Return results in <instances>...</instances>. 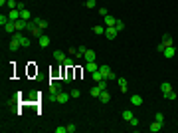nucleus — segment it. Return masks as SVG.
Listing matches in <instances>:
<instances>
[{
	"mask_svg": "<svg viewBox=\"0 0 178 133\" xmlns=\"http://www.w3.org/2000/svg\"><path fill=\"white\" fill-rule=\"evenodd\" d=\"M148 129H151L152 133H156V131H160V129H162V123H160V121H156V119H154V121H152V123H151V125H148Z\"/></svg>",
	"mask_w": 178,
	"mask_h": 133,
	"instance_id": "obj_14",
	"label": "nucleus"
},
{
	"mask_svg": "<svg viewBox=\"0 0 178 133\" xmlns=\"http://www.w3.org/2000/svg\"><path fill=\"white\" fill-rule=\"evenodd\" d=\"M115 28H117L119 32H121V30H123V28H125V24H123V22H121V20H117V24H115Z\"/></svg>",
	"mask_w": 178,
	"mask_h": 133,
	"instance_id": "obj_37",
	"label": "nucleus"
},
{
	"mask_svg": "<svg viewBox=\"0 0 178 133\" xmlns=\"http://www.w3.org/2000/svg\"><path fill=\"white\" fill-rule=\"evenodd\" d=\"M117 34H119V30L115 26H109V28H105V36L109 38V40H115L117 38Z\"/></svg>",
	"mask_w": 178,
	"mask_h": 133,
	"instance_id": "obj_5",
	"label": "nucleus"
},
{
	"mask_svg": "<svg viewBox=\"0 0 178 133\" xmlns=\"http://www.w3.org/2000/svg\"><path fill=\"white\" fill-rule=\"evenodd\" d=\"M63 66L71 68V66H73V60H69V58H66V60H63Z\"/></svg>",
	"mask_w": 178,
	"mask_h": 133,
	"instance_id": "obj_38",
	"label": "nucleus"
},
{
	"mask_svg": "<svg viewBox=\"0 0 178 133\" xmlns=\"http://www.w3.org/2000/svg\"><path fill=\"white\" fill-rule=\"evenodd\" d=\"M14 26H16V32H24V30H28V20H16L14 22Z\"/></svg>",
	"mask_w": 178,
	"mask_h": 133,
	"instance_id": "obj_4",
	"label": "nucleus"
},
{
	"mask_svg": "<svg viewBox=\"0 0 178 133\" xmlns=\"http://www.w3.org/2000/svg\"><path fill=\"white\" fill-rule=\"evenodd\" d=\"M103 20H105V28H109V26H115V24H117V18H115V16H105Z\"/></svg>",
	"mask_w": 178,
	"mask_h": 133,
	"instance_id": "obj_18",
	"label": "nucleus"
},
{
	"mask_svg": "<svg viewBox=\"0 0 178 133\" xmlns=\"http://www.w3.org/2000/svg\"><path fill=\"white\" fill-rule=\"evenodd\" d=\"M83 58H85V62H95V58H97V54L93 52V50H87V52L83 54Z\"/></svg>",
	"mask_w": 178,
	"mask_h": 133,
	"instance_id": "obj_15",
	"label": "nucleus"
},
{
	"mask_svg": "<svg viewBox=\"0 0 178 133\" xmlns=\"http://www.w3.org/2000/svg\"><path fill=\"white\" fill-rule=\"evenodd\" d=\"M129 123H131V125H133V127H138V119H137V117H133V119H131V121H129Z\"/></svg>",
	"mask_w": 178,
	"mask_h": 133,
	"instance_id": "obj_42",
	"label": "nucleus"
},
{
	"mask_svg": "<svg viewBox=\"0 0 178 133\" xmlns=\"http://www.w3.org/2000/svg\"><path fill=\"white\" fill-rule=\"evenodd\" d=\"M164 97H166V100H176L178 95H176V92H168V93L164 95Z\"/></svg>",
	"mask_w": 178,
	"mask_h": 133,
	"instance_id": "obj_31",
	"label": "nucleus"
},
{
	"mask_svg": "<svg viewBox=\"0 0 178 133\" xmlns=\"http://www.w3.org/2000/svg\"><path fill=\"white\" fill-rule=\"evenodd\" d=\"M160 44H164L166 48L172 46V36H170V34H162V42H160Z\"/></svg>",
	"mask_w": 178,
	"mask_h": 133,
	"instance_id": "obj_21",
	"label": "nucleus"
},
{
	"mask_svg": "<svg viewBox=\"0 0 178 133\" xmlns=\"http://www.w3.org/2000/svg\"><path fill=\"white\" fill-rule=\"evenodd\" d=\"M99 73H101L105 80H117V78H115V73H113V70L107 66V64H101V66H99Z\"/></svg>",
	"mask_w": 178,
	"mask_h": 133,
	"instance_id": "obj_1",
	"label": "nucleus"
},
{
	"mask_svg": "<svg viewBox=\"0 0 178 133\" xmlns=\"http://www.w3.org/2000/svg\"><path fill=\"white\" fill-rule=\"evenodd\" d=\"M20 18H22V20H32L34 16L30 14V10H20Z\"/></svg>",
	"mask_w": 178,
	"mask_h": 133,
	"instance_id": "obj_22",
	"label": "nucleus"
},
{
	"mask_svg": "<svg viewBox=\"0 0 178 133\" xmlns=\"http://www.w3.org/2000/svg\"><path fill=\"white\" fill-rule=\"evenodd\" d=\"M8 22H10V18H8V14H2V16H0V24H2V26H6Z\"/></svg>",
	"mask_w": 178,
	"mask_h": 133,
	"instance_id": "obj_27",
	"label": "nucleus"
},
{
	"mask_svg": "<svg viewBox=\"0 0 178 133\" xmlns=\"http://www.w3.org/2000/svg\"><path fill=\"white\" fill-rule=\"evenodd\" d=\"M20 46H22V44H20V40H16V38L12 36V40H10V50H12V52H18Z\"/></svg>",
	"mask_w": 178,
	"mask_h": 133,
	"instance_id": "obj_16",
	"label": "nucleus"
},
{
	"mask_svg": "<svg viewBox=\"0 0 178 133\" xmlns=\"http://www.w3.org/2000/svg\"><path fill=\"white\" fill-rule=\"evenodd\" d=\"M85 70H87L89 73L97 72V70H99V64H97V62H87V64H85Z\"/></svg>",
	"mask_w": 178,
	"mask_h": 133,
	"instance_id": "obj_10",
	"label": "nucleus"
},
{
	"mask_svg": "<svg viewBox=\"0 0 178 133\" xmlns=\"http://www.w3.org/2000/svg\"><path fill=\"white\" fill-rule=\"evenodd\" d=\"M69 93H71V97H79V95H81V92H79V89H71Z\"/></svg>",
	"mask_w": 178,
	"mask_h": 133,
	"instance_id": "obj_39",
	"label": "nucleus"
},
{
	"mask_svg": "<svg viewBox=\"0 0 178 133\" xmlns=\"http://www.w3.org/2000/svg\"><path fill=\"white\" fill-rule=\"evenodd\" d=\"M93 32L97 34V36H101V34H105V26H101V24H97V26H93Z\"/></svg>",
	"mask_w": 178,
	"mask_h": 133,
	"instance_id": "obj_24",
	"label": "nucleus"
},
{
	"mask_svg": "<svg viewBox=\"0 0 178 133\" xmlns=\"http://www.w3.org/2000/svg\"><path fill=\"white\" fill-rule=\"evenodd\" d=\"M4 30H6L8 34H16V26H14V22H8L6 26H4Z\"/></svg>",
	"mask_w": 178,
	"mask_h": 133,
	"instance_id": "obj_23",
	"label": "nucleus"
},
{
	"mask_svg": "<svg viewBox=\"0 0 178 133\" xmlns=\"http://www.w3.org/2000/svg\"><path fill=\"white\" fill-rule=\"evenodd\" d=\"M99 16H103V18L109 16V10H107V8H99Z\"/></svg>",
	"mask_w": 178,
	"mask_h": 133,
	"instance_id": "obj_34",
	"label": "nucleus"
},
{
	"mask_svg": "<svg viewBox=\"0 0 178 133\" xmlns=\"http://www.w3.org/2000/svg\"><path fill=\"white\" fill-rule=\"evenodd\" d=\"M69 97H71V93H66V92H59L58 93V101H59V103H67Z\"/></svg>",
	"mask_w": 178,
	"mask_h": 133,
	"instance_id": "obj_13",
	"label": "nucleus"
},
{
	"mask_svg": "<svg viewBox=\"0 0 178 133\" xmlns=\"http://www.w3.org/2000/svg\"><path fill=\"white\" fill-rule=\"evenodd\" d=\"M154 119H156V121H160V123H164V115H162V113L158 111L156 115H154Z\"/></svg>",
	"mask_w": 178,
	"mask_h": 133,
	"instance_id": "obj_35",
	"label": "nucleus"
},
{
	"mask_svg": "<svg viewBox=\"0 0 178 133\" xmlns=\"http://www.w3.org/2000/svg\"><path fill=\"white\" fill-rule=\"evenodd\" d=\"M8 8L12 10V8H18V2L16 0H8Z\"/></svg>",
	"mask_w": 178,
	"mask_h": 133,
	"instance_id": "obj_33",
	"label": "nucleus"
},
{
	"mask_svg": "<svg viewBox=\"0 0 178 133\" xmlns=\"http://www.w3.org/2000/svg\"><path fill=\"white\" fill-rule=\"evenodd\" d=\"M160 92H162V95H166L168 92H172V86L168 81H162V84H160Z\"/></svg>",
	"mask_w": 178,
	"mask_h": 133,
	"instance_id": "obj_19",
	"label": "nucleus"
},
{
	"mask_svg": "<svg viewBox=\"0 0 178 133\" xmlns=\"http://www.w3.org/2000/svg\"><path fill=\"white\" fill-rule=\"evenodd\" d=\"M50 92H52L53 95H58V93L61 92V81H50Z\"/></svg>",
	"mask_w": 178,
	"mask_h": 133,
	"instance_id": "obj_6",
	"label": "nucleus"
},
{
	"mask_svg": "<svg viewBox=\"0 0 178 133\" xmlns=\"http://www.w3.org/2000/svg\"><path fill=\"white\" fill-rule=\"evenodd\" d=\"M164 44H158V46H156V50H158V52H160V54H162V52H164Z\"/></svg>",
	"mask_w": 178,
	"mask_h": 133,
	"instance_id": "obj_43",
	"label": "nucleus"
},
{
	"mask_svg": "<svg viewBox=\"0 0 178 133\" xmlns=\"http://www.w3.org/2000/svg\"><path fill=\"white\" fill-rule=\"evenodd\" d=\"M14 38H16V40H20V44H22V48H30L32 46V40H30V38H28V36H24V34L22 32H16V34H12Z\"/></svg>",
	"mask_w": 178,
	"mask_h": 133,
	"instance_id": "obj_2",
	"label": "nucleus"
},
{
	"mask_svg": "<svg viewBox=\"0 0 178 133\" xmlns=\"http://www.w3.org/2000/svg\"><path fill=\"white\" fill-rule=\"evenodd\" d=\"M55 133H67V127H55Z\"/></svg>",
	"mask_w": 178,
	"mask_h": 133,
	"instance_id": "obj_41",
	"label": "nucleus"
},
{
	"mask_svg": "<svg viewBox=\"0 0 178 133\" xmlns=\"http://www.w3.org/2000/svg\"><path fill=\"white\" fill-rule=\"evenodd\" d=\"M38 44H40V48H48L50 44H52V38L48 36V34H42L38 38Z\"/></svg>",
	"mask_w": 178,
	"mask_h": 133,
	"instance_id": "obj_3",
	"label": "nucleus"
},
{
	"mask_svg": "<svg viewBox=\"0 0 178 133\" xmlns=\"http://www.w3.org/2000/svg\"><path fill=\"white\" fill-rule=\"evenodd\" d=\"M8 18H10V22L20 20V10H18V8H12V10L8 12Z\"/></svg>",
	"mask_w": 178,
	"mask_h": 133,
	"instance_id": "obj_8",
	"label": "nucleus"
},
{
	"mask_svg": "<svg viewBox=\"0 0 178 133\" xmlns=\"http://www.w3.org/2000/svg\"><path fill=\"white\" fill-rule=\"evenodd\" d=\"M119 87H121V92H129V81L125 80V78H119Z\"/></svg>",
	"mask_w": 178,
	"mask_h": 133,
	"instance_id": "obj_17",
	"label": "nucleus"
},
{
	"mask_svg": "<svg viewBox=\"0 0 178 133\" xmlns=\"http://www.w3.org/2000/svg\"><path fill=\"white\" fill-rule=\"evenodd\" d=\"M75 131H77V125L69 123V125H67V133H75Z\"/></svg>",
	"mask_w": 178,
	"mask_h": 133,
	"instance_id": "obj_32",
	"label": "nucleus"
},
{
	"mask_svg": "<svg viewBox=\"0 0 178 133\" xmlns=\"http://www.w3.org/2000/svg\"><path fill=\"white\" fill-rule=\"evenodd\" d=\"M87 52V48L85 46H77V54H79V58H83V54Z\"/></svg>",
	"mask_w": 178,
	"mask_h": 133,
	"instance_id": "obj_30",
	"label": "nucleus"
},
{
	"mask_svg": "<svg viewBox=\"0 0 178 133\" xmlns=\"http://www.w3.org/2000/svg\"><path fill=\"white\" fill-rule=\"evenodd\" d=\"M91 76H93V80H95V81H101V80H105V78H103V76L99 73V70H97V72H93Z\"/></svg>",
	"mask_w": 178,
	"mask_h": 133,
	"instance_id": "obj_28",
	"label": "nucleus"
},
{
	"mask_svg": "<svg viewBox=\"0 0 178 133\" xmlns=\"http://www.w3.org/2000/svg\"><path fill=\"white\" fill-rule=\"evenodd\" d=\"M133 117H135V115H133V111H123V119H125V121H131Z\"/></svg>",
	"mask_w": 178,
	"mask_h": 133,
	"instance_id": "obj_26",
	"label": "nucleus"
},
{
	"mask_svg": "<svg viewBox=\"0 0 178 133\" xmlns=\"http://www.w3.org/2000/svg\"><path fill=\"white\" fill-rule=\"evenodd\" d=\"M66 58H67V56L61 52V50H55V52H53V60L59 62V64H63V60H66Z\"/></svg>",
	"mask_w": 178,
	"mask_h": 133,
	"instance_id": "obj_9",
	"label": "nucleus"
},
{
	"mask_svg": "<svg viewBox=\"0 0 178 133\" xmlns=\"http://www.w3.org/2000/svg\"><path fill=\"white\" fill-rule=\"evenodd\" d=\"M32 22H34V24H36L38 28H42V30H46V28H48V22L44 20V18H40V16H34Z\"/></svg>",
	"mask_w": 178,
	"mask_h": 133,
	"instance_id": "obj_7",
	"label": "nucleus"
},
{
	"mask_svg": "<svg viewBox=\"0 0 178 133\" xmlns=\"http://www.w3.org/2000/svg\"><path fill=\"white\" fill-rule=\"evenodd\" d=\"M101 92H103V89H101L99 86H93L91 87V95H93V97H99V95H101Z\"/></svg>",
	"mask_w": 178,
	"mask_h": 133,
	"instance_id": "obj_25",
	"label": "nucleus"
},
{
	"mask_svg": "<svg viewBox=\"0 0 178 133\" xmlns=\"http://www.w3.org/2000/svg\"><path fill=\"white\" fill-rule=\"evenodd\" d=\"M131 103L135 107H141L143 105V97H141V95H131Z\"/></svg>",
	"mask_w": 178,
	"mask_h": 133,
	"instance_id": "obj_20",
	"label": "nucleus"
},
{
	"mask_svg": "<svg viewBox=\"0 0 178 133\" xmlns=\"http://www.w3.org/2000/svg\"><path fill=\"white\" fill-rule=\"evenodd\" d=\"M174 54H176V50H174V46H168V48H164V52H162V56L170 60V58H174Z\"/></svg>",
	"mask_w": 178,
	"mask_h": 133,
	"instance_id": "obj_11",
	"label": "nucleus"
},
{
	"mask_svg": "<svg viewBox=\"0 0 178 133\" xmlns=\"http://www.w3.org/2000/svg\"><path fill=\"white\" fill-rule=\"evenodd\" d=\"M109 100H111V93L107 92V89H103L101 95H99V101H101V103H109Z\"/></svg>",
	"mask_w": 178,
	"mask_h": 133,
	"instance_id": "obj_12",
	"label": "nucleus"
},
{
	"mask_svg": "<svg viewBox=\"0 0 178 133\" xmlns=\"http://www.w3.org/2000/svg\"><path fill=\"white\" fill-rule=\"evenodd\" d=\"M97 6V0H85V8H95Z\"/></svg>",
	"mask_w": 178,
	"mask_h": 133,
	"instance_id": "obj_29",
	"label": "nucleus"
},
{
	"mask_svg": "<svg viewBox=\"0 0 178 133\" xmlns=\"http://www.w3.org/2000/svg\"><path fill=\"white\" fill-rule=\"evenodd\" d=\"M97 86L101 87V89H107V80H101V81H97Z\"/></svg>",
	"mask_w": 178,
	"mask_h": 133,
	"instance_id": "obj_36",
	"label": "nucleus"
},
{
	"mask_svg": "<svg viewBox=\"0 0 178 133\" xmlns=\"http://www.w3.org/2000/svg\"><path fill=\"white\" fill-rule=\"evenodd\" d=\"M67 52L71 54V56H77V58H79V54H77V48H69V50H67Z\"/></svg>",
	"mask_w": 178,
	"mask_h": 133,
	"instance_id": "obj_40",
	"label": "nucleus"
}]
</instances>
